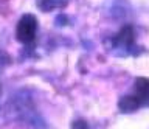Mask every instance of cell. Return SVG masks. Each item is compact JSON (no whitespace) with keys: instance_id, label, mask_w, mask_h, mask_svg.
I'll return each mask as SVG.
<instances>
[{"instance_id":"obj_4","label":"cell","mask_w":149,"mask_h":129,"mask_svg":"<svg viewBox=\"0 0 149 129\" xmlns=\"http://www.w3.org/2000/svg\"><path fill=\"white\" fill-rule=\"evenodd\" d=\"M72 129H90V126H88V123L86 121V120L78 118L72 123Z\"/></svg>"},{"instance_id":"obj_3","label":"cell","mask_w":149,"mask_h":129,"mask_svg":"<svg viewBox=\"0 0 149 129\" xmlns=\"http://www.w3.org/2000/svg\"><path fill=\"white\" fill-rule=\"evenodd\" d=\"M37 28H39V22H37L34 14H23L17 22L16 26V38L23 45H31L36 40Z\"/></svg>"},{"instance_id":"obj_1","label":"cell","mask_w":149,"mask_h":129,"mask_svg":"<svg viewBox=\"0 0 149 129\" xmlns=\"http://www.w3.org/2000/svg\"><path fill=\"white\" fill-rule=\"evenodd\" d=\"M148 104H149V78L138 76L134 81L132 92L120 98L118 109L123 114H132Z\"/></svg>"},{"instance_id":"obj_2","label":"cell","mask_w":149,"mask_h":129,"mask_svg":"<svg viewBox=\"0 0 149 129\" xmlns=\"http://www.w3.org/2000/svg\"><path fill=\"white\" fill-rule=\"evenodd\" d=\"M107 50L113 56H135L138 54V45L135 38V30L132 25H124L115 36H112L107 42Z\"/></svg>"}]
</instances>
